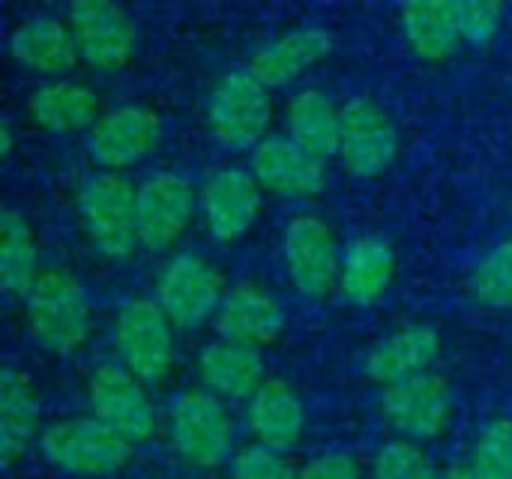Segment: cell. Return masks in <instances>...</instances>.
<instances>
[{"mask_svg":"<svg viewBox=\"0 0 512 479\" xmlns=\"http://www.w3.org/2000/svg\"><path fill=\"white\" fill-rule=\"evenodd\" d=\"M339 111H342L339 156L345 168L360 180H372L390 171V165L399 156V132L387 117V111L369 99H351Z\"/></svg>","mask_w":512,"mask_h":479,"instance_id":"9c48e42d","label":"cell"},{"mask_svg":"<svg viewBox=\"0 0 512 479\" xmlns=\"http://www.w3.org/2000/svg\"><path fill=\"white\" fill-rule=\"evenodd\" d=\"M132 441L96 417H78L48 426L39 435L42 459L75 477H111L132 459Z\"/></svg>","mask_w":512,"mask_h":479,"instance_id":"3957f363","label":"cell"},{"mask_svg":"<svg viewBox=\"0 0 512 479\" xmlns=\"http://www.w3.org/2000/svg\"><path fill=\"white\" fill-rule=\"evenodd\" d=\"M477 479H512V420H492L471 453V465Z\"/></svg>","mask_w":512,"mask_h":479,"instance_id":"f546056e","label":"cell"},{"mask_svg":"<svg viewBox=\"0 0 512 479\" xmlns=\"http://www.w3.org/2000/svg\"><path fill=\"white\" fill-rule=\"evenodd\" d=\"M402 27L408 45L426 63H444L462 39L453 0H402Z\"/></svg>","mask_w":512,"mask_h":479,"instance_id":"484cf974","label":"cell"},{"mask_svg":"<svg viewBox=\"0 0 512 479\" xmlns=\"http://www.w3.org/2000/svg\"><path fill=\"white\" fill-rule=\"evenodd\" d=\"M30 336L51 354H72L90 333V303L81 279L72 270L54 267L39 276L24 297Z\"/></svg>","mask_w":512,"mask_h":479,"instance_id":"6da1fadb","label":"cell"},{"mask_svg":"<svg viewBox=\"0 0 512 479\" xmlns=\"http://www.w3.org/2000/svg\"><path fill=\"white\" fill-rule=\"evenodd\" d=\"M39 435V396L24 372H0V462L12 468Z\"/></svg>","mask_w":512,"mask_h":479,"instance_id":"cb8c5ba5","label":"cell"},{"mask_svg":"<svg viewBox=\"0 0 512 479\" xmlns=\"http://www.w3.org/2000/svg\"><path fill=\"white\" fill-rule=\"evenodd\" d=\"M156 300L174 327H195L222 306L219 273L198 255H177L159 273Z\"/></svg>","mask_w":512,"mask_h":479,"instance_id":"5bb4252c","label":"cell"},{"mask_svg":"<svg viewBox=\"0 0 512 479\" xmlns=\"http://www.w3.org/2000/svg\"><path fill=\"white\" fill-rule=\"evenodd\" d=\"M288 129L300 147L318 159H327L339 153L342 111H336V105L321 90H303L288 108Z\"/></svg>","mask_w":512,"mask_h":479,"instance_id":"83f0119b","label":"cell"},{"mask_svg":"<svg viewBox=\"0 0 512 479\" xmlns=\"http://www.w3.org/2000/svg\"><path fill=\"white\" fill-rule=\"evenodd\" d=\"M159 138H162V120L156 111L144 105H123L99 117V123L87 132L84 147L96 165H102L105 171H120L150 156Z\"/></svg>","mask_w":512,"mask_h":479,"instance_id":"7c38bea8","label":"cell"},{"mask_svg":"<svg viewBox=\"0 0 512 479\" xmlns=\"http://www.w3.org/2000/svg\"><path fill=\"white\" fill-rule=\"evenodd\" d=\"M12 150V129H9V120H3V129H0V153L9 156Z\"/></svg>","mask_w":512,"mask_h":479,"instance_id":"d590c367","label":"cell"},{"mask_svg":"<svg viewBox=\"0 0 512 479\" xmlns=\"http://www.w3.org/2000/svg\"><path fill=\"white\" fill-rule=\"evenodd\" d=\"M336 48V39L324 27H297L273 42H267L255 57L249 60V72L264 84V87H285L294 78H300L306 69L321 63L330 51Z\"/></svg>","mask_w":512,"mask_h":479,"instance_id":"ac0fdd59","label":"cell"},{"mask_svg":"<svg viewBox=\"0 0 512 479\" xmlns=\"http://www.w3.org/2000/svg\"><path fill=\"white\" fill-rule=\"evenodd\" d=\"M69 30L78 54L96 69H123L135 54V21L117 0H72Z\"/></svg>","mask_w":512,"mask_h":479,"instance_id":"ba28073f","label":"cell"},{"mask_svg":"<svg viewBox=\"0 0 512 479\" xmlns=\"http://www.w3.org/2000/svg\"><path fill=\"white\" fill-rule=\"evenodd\" d=\"M393 270H396L393 246L381 237H360L357 243H351V249L342 258V270H339L342 297L354 306H375L387 294L393 282Z\"/></svg>","mask_w":512,"mask_h":479,"instance_id":"d4e9b609","label":"cell"},{"mask_svg":"<svg viewBox=\"0 0 512 479\" xmlns=\"http://www.w3.org/2000/svg\"><path fill=\"white\" fill-rule=\"evenodd\" d=\"M195 213L192 183L180 174L159 171L138 186V243L150 252L171 249Z\"/></svg>","mask_w":512,"mask_h":479,"instance_id":"8fae6325","label":"cell"},{"mask_svg":"<svg viewBox=\"0 0 512 479\" xmlns=\"http://www.w3.org/2000/svg\"><path fill=\"white\" fill-rule=\"evenodd\" d=\"M27 111L39 129L66 135V132H81V129L90 132L99 123L102 102H99V93L87 84L51 81L30 93Z\"/></svg>","mask_w":512,"mask_h":479,"instance_id":"44dd1931","label":"cell"},{"mask_svg":"<svg viewBox=\"0 0 512 479\" xmlns=\"http://www.w3.org/2000/svg\"><path fill=\"white\" fill-rule=\"evenodd\" d=\"M285 327V312L273 294L258 285H237L222 297L216 312V333L228 342L264 348Z\"/></svg>","mask_w":512,"mask_h":479,"instance_id":"e0dca14e","label":"cell"},{"mask_svg":"<svg viewBox=\"0 0 512 479\" xmlns=\"http://www.w3.org/2000/svg\"><path fill=\"white\" fill-rule=\"evenodd\" d=\"M297 471L282 450L252 444L231 456V479H297Z\"/></svg>","mask_w":512,"mask_h":479,"instance_id":"1f68e13d","label":"cell"},{"mask_svg":"<svg viewBox=\"0 0 512 479\" xmlns=\"http://www.w3.org/2000/svg\"><path fill=\"white\" fill-rule=\"evenodd\" d=\"M504 3L507 0H453L462 39L471 45L492 42L504 18Z\"/></svg>","mask_w":512,"mask_h":479,"instance_id":"d6a6232c","label":"cell"},{"mask_svg":"<svg viewBox=\"0 0 512 479\" xmlns=\"http://www.w3.org/2000/svg\"><path fill=\"white\" fill-rule=\"evenodd\" d=\"M438 351H441L438 330H432L426 324L405 327V330L381 339L366 354L363 372L369 381H375L381 387H393L408 378L426 375L432 369V363L438 360Z\"/></svg>","mask_w":512,"mask_h":479,"instance_id":"d6986e66","label":"cell"},{"mask_svg":"<svg viewBox=\"0 0 512 479\" xmlns=\"http://www.w3.org/2000/svg\"><path fill=\"white\" fill-rule=\"evenodd\" d=\"M375 479H441L435 471L432 459L414 444V441H390L378 450L375 465H372Z\"/></svg>","mask_w":512,"mask_h":479,"instance_id":"4dcf8cb0","label":"cell"},{"mask_svg":"<svg viewBox=\"0 0 512 479\" xmlns=\"http://www.w3.org/2000/svg\"><path fill=\"white\" fill-rule=\"evenodd\" d=\"M270 117H273L270 87H264L249 69L228 72L216 84L207 108L210 135L231 153L255 150L264 141Z\"/></svg>","mask_w":512,"mask_h":479,"instance_id":"277c9868","label":"cell"},{"mask_svg":"<svg viewBox=\"0 0 512 479\" xmlns=\"http://www.w3.org/2000/svg\"><path fill=\"white\" fill-rule=\"evenodd\" d=\"M363 468L351 453H321L312 462H306L297 479H360Z\"/></svg>","mask_w":512,"mask_h":479,"instance_id":"836d02e7","label":"cell"},{"mask_svg":"<svg viewBox=\"0 0 512 479\" xmlns=\"http://www.w3.org/2000/svg\"><path fill=\"white\" fill-rule=\"evenodd\" d=\"M441 479H477L474 477V471L468 468V465H453V468H447Z\"/></svg>","mask_w":512,"mask_h":479,"instance_id":"e575fe53","label":"cell"},{"mask_svg":"<svg viewBox=\"0 0 512 479\" xmlns=\"http://www.w3.org/2000/svg\"><path fill=\"white\" fill-rule=\"evenodd\" d=\"M381 414L405 441H432L453 417V390L441 375L426 372L384 387Z\"/></svg>","mask_w":512,"mask_h":479,"instance_id":"30bf717a","label":"cell"},{"mask_svg":"<svg viewBox=\"0 0 512 479\" xmlns=\"http://www.w3.org/2000/svg\"><path fill=\"white\" fill-rule=\"evenodd\" d=\"M45 270L30 225L12 207L0 210V285L9 297H27Z\"/></svg>","mask_w":512,"mask_h":479,"instance_id":"4316f807","label":"cell"},{"mask_svg":"<svg viewBox=\"0 0 512 479\" xmlns=\"http://www.w3.org/2000/svg\"><path fill=\"white\" fill-rule=\"evenodd\" d=\"M306 426V408L285 381H264L249 399V429L258 444L288 453Z\"/></svg>","mask_w":512,"mask_h":479,"instance_id":"7402d4cb","label":"cell"},{"mask_svg":"<svg viewBox=\"0 0 512 479\" xmlns=\"http://www.w3.org/2000/svg\"><path fill=\"white\" fill-rule=\"evenodd\" d=\"M201 213L207 231L219 243L243 237L261 213V183L240 168L216 171L201 192Z\"/></svg>","mask_w":512,"mask_h":479,"instance_id":"9a60e30c","label":"cell"},{"mask_svg":"<svg viewBox=\"0 0 512 479\" xmlns=\"http://www.w3.org/2000/svg\"><path fill=\"white\" fill-rule=\"evenodd\" d=\"M285 267L303 297H327L339 279L336 237L318 216H297L285 228Z\"/></svg>","mask_w":512,"mask_h":479,"instance_id":"4fadbf2b","label":"cell"},{"mask_svg":"<svg viewBox=\"0 0 512 479\" xmlns=\"http://www.w3.org/2000/svg\"><path fill=\"white\" fill-rule=\"evenodd\" d=\"M477 303L489 309H512V240L495 246L471 276Z\"/></svg>","mask_w":512,"mask_h":479,"instance_id":"f1b7e54d","label":"cell"},{"mask_svg":"<svg viewBox=\"0 0 512 479\" xmlns=\"http://www.w3.org/2000/svg\"><path fill=\"white\" fill-rule=\"evenodd\" d=\"M84 231L96 252L111 261H126L138 243V189L120 171H99L78 192Z\"/></svg>","mask_w":512,"mask_h":479,"instance_id":"7a4b0ae2","label":"cell"},{"mask_svg":"<svg viewBox=\"0 0 512 479\" xmlns=\"http://www.w3.org/2000/svg\"><path fill=\"white\" fill-rule=\"evenodd\" d=\"M87 402L96 420L120 432L126 441L141 444L156 432V408L147 384L126 366H102L87 381Z\"/></svg>","mask_w":512,"mask_h":479,"instance_id":"52a82bcc","label":"cell"},{"mask_svg":"<svg viewBox=\"0 0 512 479\" xmlns=\"http://www.w3.org/2000/svg\"><path fill=\"white\" fill-rule=\"evenodd\" d=\"M255 180L282 198H312L324 189V159L312 156L294 138H264L252 150Z\"/></svg>","mask_w":512,"mask_h":479,"instance_id":"2e32d148","label":"cell"},{"mask_svg":"<svg viewBox=\"0 0 512 479\" xmlns=\"http://www.w3.org/2000/svg\"><path fill=\"white\" fill-rule=\"evenodd\" d=\"M174 450L195 468H219L234 450V420L210 390H189L174 399L168 414Z\"/></svg>","mask_w":512,"mask_h":479,"instance_id":"5b68a950","label":"cell"},{"mask_svg":"<svg viewBox=\"0 0 512 479\" xmlns=\"http://www.w3.org/2000/svg\"><path fill=\"white\" fill-rule=\"evenodd\" d=\"M114 342L123 366L144 384L162 381L174 366V321L159 300H126L114 321Z\"/></svg>","mask_w":512,"mask_h":479,"instance_id":"8992f818","label":"cell"},{"mask_svg":"<svg viewBox=\"0 0 512 479\" xmlns=\"http://www.w3.org/2000/svg\"><path fill=\"white\" fill-rule=\"evenodd\" d=\"M9 54L15 57V63L39 75H63L81 57L69 24L48 15L24 21L9 36Z\"/></svg>","mask_w":512,"mask_h":479,"instance_id":"603a6c76","label":"cell"},{"mask_svg":"<svg viewBox=\"0 0 512 479\" xmlns=\"http://www.w3.org/2000/svg\"><path fill=\"white\" fill-rule=\"evenodd\" d=\"M198 372L204 387L219 396V399H252L264 378V357L258 348L249 345H237L228 339H219L213 345L204 348L201 360H198Z\"/></svg>","mask_w":512,"mask_h":479,"instance_id":"ffe728a7","label":"cell"}]
</instances>
